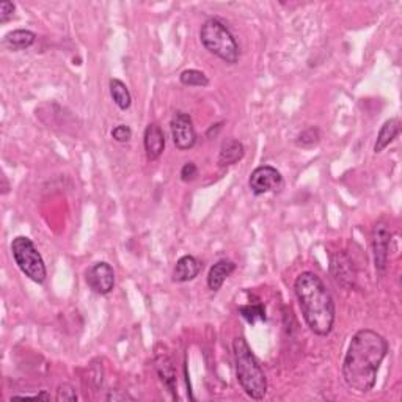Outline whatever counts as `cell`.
Here are the masks:
<instances>
[{"mask_svg": "<svg viewBox=\"0 0 402 402\" xmlns=\"http://www.w3.org/2000/svg\"><path fill=\"white\" fill-rule=\"evenodd\" d=\"M200 40L204 49L219 57L228 65H236L239 62L241 50L231 31L219 19H208L200 29Z\"/></svg>", "mask_w": 402, "mask_h": 402, "instance_id": "4", "label": "cell"}, {"mask_svg": "<svg viewBox=\"0 0 402 402\" xmlns=\"http://www.w3.org/2000/svg\"><path fill=\"white\" fill-rule=\"evenodd\" d=\"M35 41L36 35L27 29L13 30L3 36V46L10 50H25L34 46Z\"/></svg>", "mask_w": 402, "mask_h": 402, "instance_id": "16", "label": "cell"}, {"mask_svg": "<svg viewBox=\"0 0 402 402\" xmlns=\"http://www.w3.org/2000/svg\"><path fill=\"white\" fill-rule=\"evenodd\" d=\"M233 354L236 378L242 390L254 401L264 399L267 394V378L244 336L236 338L233 341Z\"/></svg>", "mask_w": 402, "mask_h": 402, "instance_id": "3", "label": "cell"}, {"mask_svg": "<svg viewBox=\"0 0 402 402\" xmlns=\"http://www.w3.org/2000/svg\"><path fill=\"white\" fill-rule=\"evenodd\" d=\"M392 231L385 223H375L373 228V252L374 266L379 275H385L388 267V253H390Z\"/></svg>", "mask_w": 402, "mask_h": 402, "instance_id": "9", "label": "cell"}, {"mask_svg": "<svg viewBox=\"0 0 402 402\" xmlns=\"http://www.w3.org/2000/svg\"><path fill=\"white\" fill-rule=\"evenodd\" d=\"M239 315L245 319L248 324L266 322V306L263 303H248L239 306Z\"/></svg>", "mask_w": 402, "mask_h": 402, "instance_id": "19", "label": "cell"}, {"mask_svg": "<svg viewBox=\"0 0 402 402\" xmlns=\"http://www.w3.org/2000/svg\"><path fill=\"white\" fill-rule=\"evenodd\" d=\"M143 146L148 161H157L165 150V136L161 126L157 123H150L143 134Z\"/></svg>", "mask_w": 402, "mask_h": 402, "instance_id": "11", "label": "cell"}, {"mask_svg": "<svg viewBox=\"0 0 402 402\" xmlns=\"http://www.w3.org/2000/svg\"><path fill=\"white\" fill-rule=\"evenodd\" d=\"M15 10H16V5L13 2H2L0 3V22L5 24L8 22L10 19L15 15Z\"/></svg>", "mask_w": 402, "mask_h": 402, "instance_id": "25", "label": "cell"}, {"mask_svg": "<svg viewBox=\"0 0 402 402\" xmlns=\"http://www.w3.org/2000/svg\"><path fill=\"white\" fill-rule=\"evenodd\" d=\"M319 140H321V132H319L317 127L313 126L299 134L296 145L301 146V148H313V146L319 143Z\"/></svg>", "mask_w": 402, "mask_h": 402, "instance_id": "21", "label": "cell"}, {"mask_svg": "<svg viewBox=\"0 0 402 402\" xmlns=\"http://www.w3.org/2000/svg\"><path fill=\"white\" fill-rule=\"evenodd\" d=\"M85 280L88 288L99 296L110 294L115 288V272L113 267L106 263V261H99L94 263L90 269L85 272Z\"/></svg>", "mask_w": 402, "mask_h": 402, "instance_id": "8", "label": "cell"}, {"mask_svg": "<svg viewBox=\"0 0 402 402\" xmlns=\"http://www.w3.org/2000/svg\"><path fill=\"white\" fill-rule=\"evenodd\" d=\"M180 80L182 85L186 87H208L209 85V79L208 76L203 71H199V69H184L180 76Z\"/></svg>", "mask_w": 402, "mask_h": 402, "instance_id": "20", "label": "cell"}, {"mask_svg": "<svg viewBox=\"0 0 402 402\" xmlns=\"http://www.w3.org/2000/svg\"><path fill=\"white\" fill-rule=\"evenodd\" d=\"M110 134H112V138L115 140V142H118V143H126V142H129V140L132 138V129H131L129 126H126V124L115 126Z\"/></svg>", "mask_w": 402, "mask_h": 402, "instance_id": "22", "label": "cell"}, {"mask_svg": "<svg viewBox=\"0 0 402 402\" xmlns=\"http://www.w3.org/2000/svg\"><path fill=\"white\" fill-rule=\"evenodd\" d=\"M11 253L16 266L21 269L25 277L38 285L46 282V264H44L41 253L38 252V248L30 238H27V236H17V238L13 239Z\"/></svg>", "mask_w": 402, "mask_h": 402, "instance_id": "5", "label": "cell"}, {"mask_svg": "<svg viewBox=\"0 0 402 402\" xmlns=\"http://www.w3.org/2000/svg\"><path fill=\"white\" fill-rule=\"evenodd\" d=\"M245 156V146L236 138H228L220 146L219 152V165L229 167V165L238 164Z\"/></svg>", "mask_w": 402, "mask_h": 402, "instance_id": "15", "label": "cell"}, {"mask_svg": "<svg viewBox=\"0 0 402 402\" xmlns=\"http://www.w3.org/2000/svg\"><path fill=\"white\" fill-rule=\"evenodd\" d=\"M155 365L156 371L161 378L162 384L167 387V390L173 394V398L176 396V371H175V363L171 360V357L167 352H156L155 355Z\"/></svg>", "mask_w": 402, "mask_h": 402, "instance_id": "13", "label": "cell"}, {"mask_svg": "<svg viewBox=\"0 0 402 402\" xmlns=\"http://www.w3.org/2000/svg\"><path fill=\"white\" fill-rule=\"evenodd\" d=\"M180 176L182 182H192L194 180H196V176H199V167H196V164L192 161L184 164Z\"/></svg>", "mask_w": 402, "mask_h": 402, "instance_id": "24", "label": "cell"}, {"mask_svg": "<svg viewBox=\"0 0 402 402\" xmlns=\"http://www.w3.org/2000/svg\"><path fill=\"white\" fill-rule=\"evenodd\" d=\"M330 273L338 285L352 289L357 282V272L352 259L346 252H336L330 257Z\"/></svg>", "mask_w": 402, "mask_h": 402, "instance_id": "10", "label": "cell"}, {"mask_svg": "<svg viewBox=\"0 0 402 402\" xmlns=\"http://www.w3.org/2000/svg\"><path fill=\"white\" fill-rule=\"evenodd\" d=\"M171 138L180 151L192 150L196 143V131L192 117L186 112H176L170 121Z\"/></svg>", "mask_w": 402, "mask_h": 402, "instance_id": "6", "label": "cell"}, {"mask_svg": "<svg viewBox=\"0 0 402 402\" xmlns=\"http://www.w3.org/2000/svg\"><path fill=\"white\" fill-rule=\"evenodd\" d=\"M388 349V341L375 330L357 331L343 360V379L347 387L359 393L371 392Z\"/></svg>", "mask_w": 402, "mask_h": 402, "instance_id": "1", "label": "cell"}, {"mask_svg": "<svg viewBox=\"0 0 402 402\" xmlns=\"http://www.w3.org/2000/svg\"><path fill=\"white\" fill-rule=\"evenodd\" d=\"M203 269V264L200 259H196L192 254H184L176 261V266L173 269V282L175 283H187L192 282L200 275Z\"/></svg>", "mask_w": 402, "mask_h": 402, "instance_id": "12", "label": "cell"}, {"mask_svg": "<svg viewBox=\"0 0 402 402\" xmlns=\"http://www.w3.org/2000/svg\"><path fill=\"white\" fill-rule=\"evenodd\" d=\"M234 271H236V264L233 263V261H229V259L217 261V263L209 269L208 288L210 291L217 292L222 288L223 283H225V280L231 275Z\"/></svg>", "mask_w": 402, "mask_h": 402, "instance_id": "14", "label": "cell"}, {"mask_svg": "<svg viewBox=\"0 0 402 402\" xmlns=\"http://www.w3.org/2000/svg\"><path fill=\"white\" fill-rule=\"evenodd\" d=\"M399 132H401V121L398 118L387 120L384 126L380 127V131L378 134V140H375V145H374L375 155L384 151L387 146L399 136Z\"/></svg>", "mask_w": 402, "mask_h": 402, "instance_id": "17", "label": "cell"}, {"mask_svg": "<svg viewBox=\"0 0 402 402\" xmlns=\"http://www.w3.org/2000/svg\"><path fill=\"white\" fill-rule=\"evenodd\" d=\"M13 398H19V399H44V401H50V394H48L46 392H41V393H35V394H29V393H17V394H13ZM11 398V399H13Z\"/></svg>", "mask_w": 402, "mask_h": 402, "instance_id": "26", "label": "cell"}, {"mask_svg": "<svg viewBox=\"0 0 402 402\" xmlns=\"http://www.w3.org/2000/svg\"><path fill=\"white\" fill-rule=\"evenodd\" d=\"M108 88H110V96L120 110H127L132 104V96L124 82L120 79H112L108 82Z\"/></svg>", "mask_w": 402, "mask_h": 402, "instance_id": "18", "label": "cell"}, {"mask_svg": "<svg viewBox=\"0 0 402 402\" xmlns=\"http://www.w3.org/2000/svg\"><path fill=\"white\" fill-rule=\"evenodd\" d=\"M248 186H250V190L254 195L259 196L282 187L283 176L275 167H272V165H261V167L252 171Z\"/></svg>", "mask_w": 402, "mask_h": 402, "instance_id": "7", "label": "cell"}, {"mask_svg": "<svg viewBox=\"0 0 402 402\" xmlns=\"http://www.w3.org/2000/svg\"><path fill=\"white\" fill-rule=\"evenodd\" d=\"M57 401H68V402H76L78 398V393H76L74 387L69 385V384H63L59 387V390H57Z\"/></svg>", "mask_w": 402, "mask_h": 402, "instance_id": "23", "label": "cell"}, {"mask_svg": "<svg viewBox=\"0 0 402 402\" xmlns=\"http://www.w3.org/2000/svg\"><path fill=\"white\" fill-rule=\"evenodd\" d=\"M294 292L306 325L317 336H327L335 325V302L322 278L315 272L299 273Z\"/></svg>", "mask_w": 402, "mask_h": 402, "instance_id": "2", "label": "cell"}]
</instances>
